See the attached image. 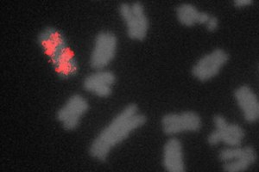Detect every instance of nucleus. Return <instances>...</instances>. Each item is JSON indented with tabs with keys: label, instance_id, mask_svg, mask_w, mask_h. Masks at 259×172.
Instances as JSON below:
<instances>
[{
	"label": "nucleus",
	"instance_id": "f257e3e1",
	"mask_svg": "<svg viewBox=\"0 0 259 172\" xmlns=\"http://www.w3.org/2000/svg\"><path fill=\"white\" fill-rule=\"evenodd\" d=\"M147 122V117L139 112V106L130 103L93 140L89 154L95 160L106 162L112 149L123 143L133 132L141 129Z\"/></svg>",
	"mask_w": 259,
	"mask_h": 172
},
{
	"label": "nucleus",
	"instance_id": "f03ea898",
	"mask_svg": "<svg viewBox=\"0 0 259 172\" xmlns=\"http://www.w3.org/2000/svg\"><path fill=\"white\" fill-rule=\"evenodd\" d=\"M37 44L59 78L68 80L76 76L80 65L64 33L55 27H45L37 35Z\"/></svg>",
	"mask_w": 259,
	"mask_h": 172
},
{
	"label": "nucleus",
	"instance_id": "7ed1b4c3",
	"mask_svg": "<svg viewBox=\"0 0 259 172\" xmlns=\"http://www.w3.org/2000/svg\"><path fill=\"white\" fill-rule=\"evenodd\" d=\"M118 12L126 25V32L131 40L143 41L147 37L150 21L145 13V7L140 2L121 4Z\"/></svg>",
	"mask_w": 259,
	"mask_h": 172
},
{
	"label": "nucleus",
	"instance_id": "20e7f679",
	"mask_svg": "<svg viewBox=\"0 0 259 172\" xmlns=\"http://www.w3.org/2000/svg\"><path fill=\"white\" fill-rule=\"evenodd\" d=\"M215 130L207 137V143L211 146L224 143L229 147L241 146L245 137V131L237 123H228L222 114H216L213 118Z\"/></svg>",
	"mask_w": 259,
	"mask_h": 172
},
{
	"label": "nucleus",
	"instance_id": "39448f33",
	"mask_svg": "<svg viewBox=\"0 0 259 172\" xmlns=\"http://www.w3.org/2000/svg\"><path fill=\"white\" fill-rule=\"evenodd\" d=\"M161 128L168 136L183 133H197L202 128V120L194 111L168 113L162 117Z\"/></svg>",
	"mask_w": 259,
	"mask_h": 172
},
{
	"label": "nucleus",
	"instance_id": "423d86ee",
	"mask_svg": "<svg viewBox=\"0 0 259 172\" xmlns=\"http://www.w3.org/2000/svg\"><path fill=\"white\" fill-rule=\"evenodd\" d=\"M118 50V38L111 31H101L95 37L90 56V66L95 70H103L115 59Z\"/></svg>",
	"mask_w": 259,
	"mask_h": 172
},
{
	"label": "nucleus",
	"instance_id": "0eeeda50",
	"mask_svg": "<svg viewBox=\"0 0 259 172\" xmlns=\"http://www.w3.org/2000/svg\"><path fill=\"white\" fill-rule=\"evenodd\" d=\"M218 156L223 163V169L227 172L245 171L257 160L255 149L250 146L225 148Z\"/></svg>",
	"mask_w": 259,
	"mask_h": 172
},
{
	"label": "nucleus",
	"instance_id": "6e6552de",
	"mask_svg": "<svg viewBox=\"0 0 259 172\" xmlns=\"http://www.w3.org/2000/svg\"><path fill=\"white\" fill-rule=\"evenodd\" d=\"M89 109V101L80 94L71 96L56 113V119L66 131L76 130Z\"/></svg>",
	"mask_w": 259,
	"mask_h": 172
},
{
	"label": "nucleus",
	"instance_id": "1a4fd4ad",
	"mask_svg": "<svg viewBox=\"0 0 259 172\" xmlns=\"http://www.w3.org/2000/svg\"><path fill=\"white\" fill-rule=\"evenodd\" d=\"M229 61V54L222 48H216L202 56L192 67L194 79L200 82L209 81L218 75Z\"/></svg>",
	"mask_w": 259,
	"mask_h": 172
},
{
	"label": "nucleus",
	"instance_id": "9d476101",
	"mask_svg": "<svg viewBox=\"0 0 259 172\" xmlns=\"http://www.w3.org/2000/svg\"><path fill=\"white\" fill-rule=\"evenodd\" d=\"M116 80V75L111 71L99 70L85 77L83 88L94 96L106 98L112 95Z\"/></svg>",
	"mask_w": 259,
	"mask_h": 172
},
{
	"label": "nucleus",
	"instance_id": "9b49d317",
	"mask_svg": "<svg viewBox=\"0 0 259 172\" xmlns=\"http://www.w3.org/2000/svg\"><path fill=\"white\" fill-rule=\"evenodd\" d=\"M234 97L243 117L248 123L259 122V100L252 89L248 85H241L234 91Z\"/></svg>",
	"mask_w": 259,
	"mask_h": 172
},
{
	"label": "nucleus",
	"instance_id": "f8f14e48",
	"mask_svg": "<svg viewBox=\"0 0 259 172\" xmlns=\"http://www.w3.org/2000/svg\"><path fill=\"white\" fill-rule=\"evenodd\" d=\"M162 165L168 172L186 171L183 144L177 138H170L165 143L162 150Z\"/></svg>",
	"mask_w": 259,
	"mask_h": 172
},
{
	"label": "nucleus",
	"instance_id": "ddd939ff",
	"mask_svg": "<svg viewBox=\"0 0 259 172\" xmlns=\"http://www.w3.org/2000/svg\"><path fill=\"white\" fill-rule=\"evenodd\" d=\"M212 15L206 12H200L191 4H182L177 9V18L180 24L185 27H194L197 24L205 25Z\"/></svg>",
	"mask_w": 259,
	"mask_h": 172
},
{
	"label": "nucleus",
	"instance_id": "4468645a",
	"mask_svg": "<svg viewBox=\"0 0 259 172\" xmlns=\"http://www.w3.org/2000/svg\"><path fill=\"white\" fill-rule=\"evenodd\" d=\"M219 24H220V22H219L218 18L212 15L209 21L206 24V30L208 32H215L219 29Z\"/></svg>",
	"mask_w": 259,
	"mask_h": 172
},
{
	"label": "nucleus",
	"instance_id": "2eb2a0df",
	"mask_svg": "<svg viewBox=\"0 0 259 172\" xmlns=\"http://www.w3.org/2000/svg\"><path fill=\"white\" fill-rule=\"evenodd\" d=\"M253 4V1L251 0H235L233 2V5L237 8H244V7H247V6H251Z\"/></svg>",
	"mask_w": 259,
	"mask_h": 172
}]
</instances>
